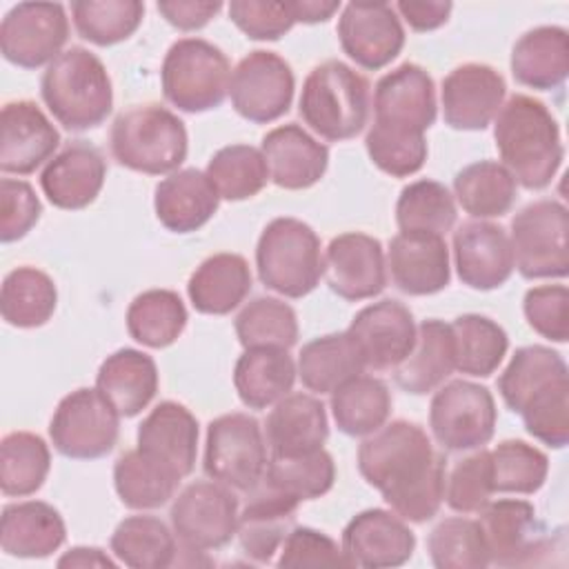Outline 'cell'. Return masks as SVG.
Segmentation results:
<instances>
[{"label": "cell", "instance_id": "cell-57", "mask_svg": "<svg viewBox=\"0 0 569 569\" xmlns=\"http://www.w3.org/2000/svg\"><path fill=\"white\" fill-rule=\"evenodd\" d=\"M527 325L551 342L569 340V289L565 284H538L522 300Z\"/></svg>", "mask_w": 569, "mask_h": 569}, {"label": "cell", "instance_id": "cell-21", "mask_svg": "<svg viewBox=\"0 0 569 569\" xmlns=\"http://www.w3.org/2000/svg\"><path fill=\"white\" fill-rule=\"evenodd\" d=\"M453 267L462 284L476 291L502 287L513 273L509 233L489 220L462 222L451 238Z\"/></svg>", "mask_w": 569, "mask_h": 569}, {"label": "cell", "instance_id": "cell-5", "mask_svg": "<svg viewBox=\"0 0 569 569\" xmlns=\"http://www.w3.org/2000/svg\"><path fill=\"white\" fill-rule=\"evenodd\" d=\"M109 147L118 164L131 171L169 176L187 160L189 136L184 122L173 111L158 102H144L116 116Z\"/></svg>", "mask_w": 569, "mask_h": 569}, {"label": "cell", "instance_id": "cell-25", "mask_svg": "<svg viewBox=\"0 0 569 569\" xmlns=\"http://www.w3.org/2000/svg\"><path fill=\"white\" fill-rule=\"evenodd\" d=\"M391 282L407 296H433L451 280L445 236L427 231H398L387 249Z\"/></svg>", "mask_w": 569, "mask_h": 569}, {"label": "cell", "instance_id": "cell-11", "mask_svg": "<svg viewBox=\"0 0 569 569\" xmlns=\"http://www.w3.org/2000/svg\"><path fill=\"white\" fill-rule=\"evenodd\" d=\"M498 409L491 391L471 380L440 385L429 405V429L445 451H473L496 431Z\"/></svg>", "mask_w": 569, "mask_h": 569}, {"label": "cell", "instance_id": "cell-14", "mask_svg": "<svg viewBox=\"0 0 569 569\" xmlns=\"http://www.w3.org/2000/svg\"><path fill=\"white\" fill-rule=\"evenodd\" d=\"M69 40V18L60 2H18L0 22V51L20 69L49 67Z\"/></svg>", "mask_w": 569, "mask_h": 569}, {"label": "cell", "instance_id": "cell-60", "mask_svg": "<svg viewBox=\"0 0 569 569\" xmlns=\"http://www.w3.org/2000/svg\"><path fill=\"white\" fill-rule=\"evenodd\" d=\"M42 204L31 182L20 178L0 180V240L16 242L24 238L40 220Z\"/></svg>", "mask_w": 569, "mask_h": 569}, {"label": "cell", "instance_id": "cell-35", "mask_svg": "<svg viewBox=\"0 0 569 569\" xmlns=\"http://www.w3.org/2000/svg\"><path fill=\"white\" fill-rule=\"evenodd\" d=\"M456 369V345L449 322L429 318L418 325L409 356L393 369L396 385L413 396L436 391Z\"/></svg>", "mask_w": 569, "mask_h": 569}, {"label": "cell", "instance_id": "cell-1", "mask_svg": "<svg viewBox=\"0 0 569 569\" xmlns=\"http://www.w3.org/2000/svg\"><path fill=\"white\" fill-rule=\"evenodd\" d=\"M358 471L407 522L431 520L445 500V458L409 420L385 422L358 447Z\"/></svg>", "mask_w": 569, "mask_h": 569}, {"label": "cell", "instance_id": "cell-29", "mask_svg": "<svg viewBox=\"0 0 569 569\" xmlns=\"http://www.w3.org/2000/svg\"><path fill=\"white\" fill-rule=\"evenodd\" d=\"M138 449L156 456L182 478L189 476L198 458V420L176 400L158 402L138 425Z\"/></svg>", "mask_w": 569, "mask_h": 569}, {"label": "cell", "instance_id": "cell-63", "mask_svg": "<svg viewBox=\"0 0 569 569\" xmlns=\"http://www.w3.org/2000/svg\"><path fill=\"white\" fill-rule=\"evenodd\" d=\"M289 9L296 22L318 24L333 18L342 9V4L338 0H289Z\"/></svg>", "mask_w": 569, "mask_h": 569}, {"label": "cell", "instance_id": "cell-49", "mask_svg": "<svg viewBox=\"0 0 569 569\" xmlns=\"http://www.w3.org/2000/svg\"><path fill=\"white\" fill-rule=\"evenodd\" d=\"M458 218L453 193L438 180L420 178L402 187L396 202V224L400 231H427L445 236Z\"/></svg>", "mask_w": 569, "mask_h": 569}, {"label": "cell", "instance_id": "cell-27", "mask_svg": "<svg viewBox=\"0 0 569 569\" xmlns=\"http://www.w3.org/2000/svg\"><path fill=\"white\" fill-rule=\"evenodd\" d=\"M260 151L269 169V180L287 191L313 187L329 167L327 144L316 140L296 122L267 131L262 136Z\"/></svg>", "mask_w": 569, "mask_h": 569}, {"label": "cell", "instance_id": "cell-36", "mask_svg": "<svg viewBox=\"0 0 569 569\" xmlns=\"http://www.w3.org/2000/svg\"><path fill=\"white\" fill-rule=\"evenodd\" d=\"M298 367L289 349H244L233 367V387L249 409H267L291 393Z\"/></svg>", "mask_w": 569, "mask_h": 569}, {"label": "cell", "instance_id": "cell-45", "mask_svg": "<svg viewBox=\"0 0 569 569\" xmlns=\"http://www.w3.org/2000/svg\"><path fill=\"white\" fill-rule=\"evenodd\" d=\"M456 345V369L465 376H491L509 349L507 331L489 316L462 313L449 322Z\"/></svg>", "mask_w": 569, "mask_h": 569}, {"label": "cell", "instance_id": "cell-56", "mask_svg": "<svg viewBox=\"0 0 569 569\" xmlns=\"http://www.w3.org/2000/svg\"><path fill=\"white\" fill-rule=\"evenodd\" d=\"M489 449L480 447L473 453L460 458L445 476V500L447 505L467 516L478 513L493 496Z\"/></svg>", "mask_w": 569, "mask_h": 569}, {"label": "cell", "instance_id": "cell-43", "mask_svg": "<svg viewBox=\"0 0 569 569\" xmlns=\"http://www.w3.org/2000/svg\"><path fill=\"white\" fill-rule=\"evenodd\" d=\"M569 378V369L565 358L545 345H527L516 349L509 365L498 378V391L502 402L520 413L531 396L540 389Z\"/></svg>", "mask_w": 569, "mask_h": 569}, {"label": "cell", "instance_id": "cell-19", "mask_svg": "<svg viewBox=\"0 0 569 569\" xmlns=\"http://www.w3.org/2000/svg\"><path fill=\"white\" fill-rule=\"evenodd\" d=\"M478 525L487 545L489 562L500 567L533 565V556L551 545L540 536L536 509L522 498L489 500L478 511Z\"/></svg>", "mask_w": 569, "mask_h": 569}, {"label": "cell", "instance_id": "cell-51", "mask_svg": "<svg viewBox=\"0 0 569 569\" xmlns=\"http://www.w3.org/2000/svg\"><path fill=\"white\" fill-rule=\"evenodd\" d=\"M262 480L300 502L316 500L331 491L336 482V465L325 449L298 456H269Z\"/></svg>", "mask_w": 569, "mask_h": 569}, {"label": "cell", "instance_id": "cell-52", "mask_svg": "<svg viewBox=\"0 0 569 569\" xmlns=\"http://www.w3.org/2000/svg\"><path fill=\"white\" fill-rule=\"evenodd\" d=\"M493 491L498 493H536L549 473V458L525 440H502L489 451Z\"/></svg>", "mask_w": 569, "mask_h": 569}, {"label": "cell", "instance_id": "cell-37", "mask_svg": "<svg viewBox=\"0 0 569 569\" xmlns=\"http://www.w3.org/2000/svg\"><path fill=\"white\" fill-rule=\"evenodd\" d=\"M182 476L156 456L131 449L113 465V487L120 502L129 509H158L167 505L180 485Z\"/></svg>", "mask_w": 569, "mask_h": 569}, {"label": "cell", "instance_id": "cell-4", "mask_svg": "<svg viewBox=\"0 0 569 569\" xmlns=\"http://www.w3.org/2000/svg\"><path fill=\"white\" fill-rule=\"evenodd\" d=\"M369 80L342 60H325L316 64L298 98L302 122L325 140L342 142L356 138L371 107Z\"/></svg>", "mask_w": 569, "mask_h": 569}, {"label": "cell", "instance_id": "cell-31", "mask_svg": "<svg viewBox=\"0 0 569 569\" xmlns=\"http://www.w3.org/2000/svg\"><path fill=\"white\" fill-rule=\"evenodd\" d=\"M67 527L60 511L44 500L2 507L0 549L13 558H47L62 547Z\"/></svg>", "mask_w": 569, "mask_h": 569}, {"label": "cell", "instance_id": "cell-22", "mask_svg": "<svg viewBox=\"0 0 569 569\" xmlns=\"http://www.w3.org/2000/svg\"><path fill=\"white\" fill-rule=\"evenodd\" d=\"M60 147V131L33 100H11L0 111V169L29 176Z\"/></svg>", "mask_w": 569, "mask_h": 569}, {"label": "cell", "instance_id": "cell-30", "mask_svg": "<svg viewBox=\"0 0 569 569\" xmlns=\"http://www.w3.org/2000/svg\"><path fill=\"white\" fill-rule=\"evenodd\" d=\"M264 438L271 456H298L322 449L329 438L325 405L311 393H287L269 411Z\"/></svg>", "mask_w": 569, "mask_h": 569}, {"label": "cell", "instance_id": "cell-2", "mask_svg": "<svg viewBox=\"0 0 569 569\" xmlns=\"http://www.w3.org/2000/svg\"><path fill=\"white\" fill-rule=\"evenodd\" d=\"M493 140L513 180L531 191L549 187L565 160L558 120L542 100L527 93L502 102L493 118Z\"/></svg>", "mask_w": 569, "mask_h": 569}, {"label": "cell", "instance_id": "cell-26", "mask_svg": "<svg viewBox=\"0 0 569 569\" xmlns=\"http://www.w3.org/2000/svg\"><path fill=\"white\" fill-rule=\"evenodd\" d=\"M107 162L98 147L76 140L64 144L42 169L40 187L47 200L64 211L89 207L102 191Z\"/></svg>", "mask_w": 569, "mask_h": 569}, {"label": "cell", "instance_id": "cell-32", "mask_svg": "<svg viewBox=\"0 0 569 569\" xmlns=\"http://www.w3.org/2000/svg\"><path fill=\"white\" fill-rule=\"evenodd\" d=\"M511 76L518 84L551 91L569 76V33L558 24H540L525 31L511 49Z\"/></svg>", "mask_w": 569, "mask_h": 569}, {"label": "cell", "instance_id": "cell-46", "mask_svg": "<svg viewBox=\"0 0 569 569\" xmlns=\"http://www.w3.org/2000/svg\"><path fill=\"white\" fill-rule=\"evenodd\" d=\"M51 469L49 445L31 431H11L0 442V489L9 498L36 493Z\"/></svg>", "mask_w": 569, "mask_h": 569}, {"label": "cell", "instance_id": "cell-53", "mask_svg": "<svg viewBox=\"0 0 569 569\" xmlns=\"http://www.w3.org/2000/svg\"><path fill=\"white\" fill-rule=\"evenodd\" d=\"M427 551L436 569H485L491 565L478 520L465 516L440 520L427 538Z\"/></svg>", "mask_w": 569, "mask_h": 569}, {"label": "cell", "instance_id": "cell-44", "mask_svg": "<svg viewBox=\"0 0 569 569\" xmlns=\"http://www.w3.org/2000/svg\"><path fill=\"white\" fill-rule=\"evenodd\" d=\"M129 336L149 349L173 345L187 327V307L171 289H147L138 293L127 309Z\"/></svg>", "mask_w": 569, "mask_h": 569}, {"label": "cell", "instance_id": "cell-54", "mask_svg": "<svg viewBox=\"0 0 569 569\" xmlns=\"http://www.w3.org/2000/svg\"><path fill=\"white\" fill-rule=\"evenodd\" d=\"M369 160L391 178H407L422 169L427 160L425 133L371 122L365 136Z\"/></svg>", "mask_w": 569, "mask_h": 569}, {"label": "cell", "instance_id": "cell-58", "mask_svg": "<svg viewBox=\"0 0 569 569\" xmlns=\"http://www.w3.org/2000/svg\"><path fill=\"white\" fill-rule=\"evenodd\" d=\"M227 11L229 20L249 40H280L296 24V18L289 9V0H231L227 4Z\"/></svg>", "mask_w": 569, "mask_h": 569}, {"label": "cell", "instance_id": "cell-12", "mask_svg": "<svg viewBox=\"0 0 569 569\" xmlns=\"http://www.w3.org/2000/svg\"><path fill=\"white\" fill-rule=\"evenodd\" d=\"M238 498L233 489L216 480L187 485L169 511L171 529L184 551H213L231 542L238 529Z\"/></svg>", "mask_w": 569, "mask_h": 569}, {"label": "cell", "instance_id": "cell-3", "mask_svg": "<svg viewBox=\"0 0 569 569\" xmlns=\"http://www.w3.org/2000/svg\"><path fill=\"white\" fill-rule=\"evenodd\" d=\"M40 96L67 131L100 127L113 109V87L102 60L84 49H64L42 73Z\"/></svg>", "mask_w": 569, "mask_h": 569}, {"label": "cell", "instance_id": "cell-39", "mask_svg": "<svg viewBox=\"0 0 569 569\" xmlns=\"http://www.w3.org/2000/svg\"><path fill=\"white\" fill-rule=\"evenodd\" d=\"M298 378L313 393H331L365 371L362 356L347 331L309 340L298 353Z\"/></svg>", "mask_w": 569, "mask_h": 569}, {"label": "cell", "instance_id": "cell-38", "mask_svg": "<svg viewBox=\"0 0 569 569\" xmlns=\"http://www.w3.org/2000/svg\"><path fill=\"white\" fill-rule=\"evenodd\" d=\"M116 560L131 569H164L176 565L178 538L158 516L136 513L118 522L109 540Z\"/></svg>", "mask_w": 569, "mask_h": 569}, {"label": "cell", "instance_id": "cell-40", "mask_svg": "<svg viewBox=\"0 0 569 569\" xmlns=\"http://www.w3.org/2000/svg\"><path fill=\"white\" fill-rule=\"evenodd\" d=\"M518 182L498 160H478L453 178V200L476 220L500 218L511 211Z\"/></svg>", "mask_w": 569, "mask_h": 569}, {"label": "cell", "instance_id": "cell-6", "mask_svg": "<svg viewBox=\"0 0 569 569\" xmlns=\"http://www.w3.org/2000/svg\"><path fill=\"white\" fill-rule=\"evenodd\" d=\"M260 282L284 296L305 298L325 276V258L318 233L298 218H273L256 244Z\"/></svg>", "mask_w": 569, "mask_h": 569}, {"label": "cell", "instance_id": "cell-55", "mask_svg": "<svg viewBox=\"0 0 569 569\" xmlns=\"http://www.w3.org/2000/svg\"><path fill=\"white\" fill-rule=\"evenodd\" d=\"M518 416L529 436L551 449H562L569 442V378L540 389Z\"/></svg>", "mask_w": 569, "mask_h": 569}, {"label": "cell", "instance_id": "cell-62", "mask_svg": "<svg viewBox=\"0 0 569 569\" xmlns=\"http://www.w3.org/2000/svg\"><path fill=\"white\" fill-rule=\"evenodd\" d=\"M396 13L418 33L440 29L453 9L449 0H398Z\"/></svg>", "mask_w": 569, "mask_h": 569}, {"label": "cell", "instance_id": "cell-59", "mask_svg": "<svg viewBox=\"0 0 569 569\" xmlns=\"http://www.w3.org/2000/svg\"><path fill=\"white\" fill-rule=\"evenodd\" d=\"M278 553V567H351L342 547L311 527H293Z\"/></svg>", "mask_w": 569, "mask_h": 569}, {"label": "cell", "instance_id": "cell-47", "mask_svg": "<svg viewBox=\"0 0 569 569\" xmlns=\"http://www.w3.org/2000/svg\"><path fill=\"white\" fill-rule=\"evenodd\" d=\"M218 196L229 202H240L258 196L269 182L264 156L251 144H227L218 149L204 169Z\"/></svg>", "mask_w": 569, "mask_h": 569}, {"label": "cell", "instance_id": "cell-7", "mask_svg": "<svg viewBox=\"0 0 569 569\" xmlns=\"http://www.w3.org/2000/svg\"><path fill=\"white\" fill-rule=\"evenodd\" d=\"M231 67L220 47L204 38L176 40L162 60L164 100L184 113L218 109L229 96Z\"/></svg>", "mask_w": 569, "mask_h": 569}, {"label": "cell", "instance_id": "cell-34", "mask_svg": "<svg viewBox=\"0 0 569 569\" xmlns=\"http://www.w3.org/2000/svg\"><path fill=\"white\" fill-rule=\"evenodd\" d=\"M251 284L249 262L240 253L220 251L196 267L187 282V296L198 313L227 316L244 302Z\"/></svg>", "mask_w": 569, "mask_h": 569}, {"label": "cell", "instance_id": "cell-33", "mask_svg": "<svg viewBox=\"0 0 569 569\" xmlns=\"http://www.w3.org/2000/svg\"><path fill=\"white\" fill-rule=\"evenodd\" d=\"M156 360L131 347H122L107 356L96 373V389L111 402L120 418H133L158 393Z\"/></svg>", "mask_w": 569, "mask_h": 569}, {"label": "cell", "instance_id": "cell-50", "mask_svg": "<svg viewBox=\"0 0 569 569\" xmlns=\"http://www.w3.org/2000/svg\"><path fill=\"white\" fill-rule=\"evenodd\" d=\"M140 0H73L71 20L78 36L96 47H111L131 38L142 24Z\"/></svg>", "mask_w": 569, "mask_h": 569}, {"label": "cell", "instance_id": "cell-15", "mask_svg": "<svg viewBox=\"0 0 569 569\" xmlns=\"http://www.w3.org/2000/svg\"><path fill=\"white\" fill-rule=\"evenodd\" d=\"M336 33L349 60L367 71L387 67L405 47L400 16L389 2L345 4L340 9Z\"/></svg>", "mask_w": 569, "mask_h": 569}, {"label": "cell", "instance_id": "cell-20", "mask_svg": "<svg viewBox=\"0 0 569 569\" xmlns=\"http://www.w3.org/2000/svg\"><path fill=\"white\" fill-rule=\"evenodd\" d=\"M436 84L420 64L405 62L376 82L373 122L425 133L436 122Z\"/></svg>", "mask_w": 569, "mask_h": 569}, {"label": "cell", "instance_id": "cell-18", "mask_svg": "<svg viewBox=\"0 0 569 569\" xmlns=\"http://www.w3.org/2000/svg\"><path fill=\"white\" fill-rule=\"evenodd\" d=\"M322 258L327 284L342 300H369L387 287L385 249L369 233L345 231L331 238Z\"/></svg>", "mask_w": 569, "mask_h": 569}, {"label": "cell", "instance_id": "cell-23", "mask_svg": "<svg viewBox=\"0 0 569 569\" xmlns=\"http://www.w3.org/2000/svg\"><path fill=\"white\" fill-rule=\"evenodd\" d=\"M340 547L351 567L389 569L411 560L416 536L398 513L365 509L345 525Z\"/></svg>", "mask_w": 569, "mask_h": 569}, {"label": "cell", "instance_id": "cell-61", "mask_svg": "<svg viewBox=\"0 0 569 569\" xmlns=\"http://www.w3.org/2000/svg\"><path fill=\"white\" fill-rule=\"evenodd\" d=\"M158 13L180 31H196L220 13L222 2L209 0H162L156 4Z\"/></svg>", "mask_w": 569, "mask_h": 569}, {"label": "cell", "instance_id": "cell-28", "mask_svg": "<svg viewBox=\"0 0 569 569\" xmlns=\"http://www.w3.org/2000/svg\"><path fill=\"white\" fill-rule=\"evenodd\" d=\"M220 196L204 171L178 169L162 178L153 191L158 222L173 233H191L204 227L218 211Z\"/></svg>", "mask_w": 569, "mask_h": 569}, {"label": "cell", "instance_id": "cell-8", "mask_svg": "<svg viewBox=\"0 0 569 569\" xmlns=\"http://www.w3.org/2000/svg\"><path fill=\"white\" fill-rule=\"evenodd\" d=\"M509 242L513 269L527 280L567 278L569 273V211L545 198L529 202L511 218Z\"/></svg>", "mask_w": 569, "mask_h": 569}, {"label": "cell", "instance_id": "cell-16", "mask_svg": "<svg viewBox=\"0 0 569 569\" xmlns=\"http://www.w3.org/2000/svg\"><path fill=\"white\" fill-rule=\"evenodd\" d=\"M418 325L407 305L385 298L362 307L347 327L365 369L393 371L413 349Z\"/></svg>", "mask_w": 569, "mask_h": 569}, {"label": "cell", "instance_id": "cell-17", "mask_svg": "<svg viewBox=\"0 0 569 569\" xmlns=\"http://www.w3.org/2000/svg\"><path fill=\"white\" fill-rule=\"evenodd\" d=\"M507 84L500 71L485 62H465L451 69L440 87L445 124L458 131H482L500 111Z\"/></svg>", "mask_w": 569, "mask_h": 569}, {"label": "cell", "instance_id": "cell-10", "mask_svg": "<svg viewBox=\"0 0 569 569\" xmlns=\"http://www.w3.org/2000/svg\"><path fill=\"white\" fill-rule=\"evenodd\" d=\"M120 436V413L96 387L67 393L49 422V438L58 453L71 460L107 456Z\"/></svg>", "mask_w": 569, "mask_h": 569}, {"label": "cell", "instance_id": "cell-9", "mask_svg": "<svg viewBox=\"0 0 569 569\" xmlns=\"http://www.w3.org/2000/svg\"><path fill=\"white\" fill-rule=\"evenodd\" d=\"M267 462V438L253 416L233 411L209 422L202 467L211 480L247 493L264 478Z\"/></svg>", "mask_w": 569, "mask_h": 569}, {"label": "cell", "instance_id": "cell-42", "mask_svg": "<svg viewBox=\"0 0 569 569\" xmlns=\"http://www.w3.org/2000/svg\"><path fill=\"white\" fill-rule=\"evenodd\" d=\"M58 305V289L49 273L22 264L11 269L0 289L2 320L18 329H36L49 322Z\"/></svg>", "mask_w": 569, "mask_h": 569}, {"label": "cell", "instance_id": "cell-48", "mask_svg": "<svg viewBox=\"0 0 569 569\" xmlns=\"http://www.w3.org/2000/svg\"><path fill=\"white\" fill-rule=\"evenodd\" d=\"M233 327L244 349H291L298 342V316L293 307L273 296L249 300L236 316Z\"/></svg>", "mask_w": 569, "mask_h": 569}, {"label": "cell", "instance_id": "cell-24", "mask_svg": "<svg viewBox=\"0 0 569 569\" xmlns=\"http://www.w3.org/2000/svg\"><path fill=\"white\" fill-rule=\"evenodd\" d=\"M300 500L260 480L247 491V502L238 511V542L247 558L267 565L280 551L284 538L296 527Z\"/></svg>", "mask_w": 569, "mask_h": 569}, {"label": "cell", "instance_id": "cell-13", "mask_svg": "<svg viewBox=\"0 0 569 569\" xmlns=\"http://www.w3.org/2000/svg\"><path fill=\"white\" fill-rule=\"evenodd\" d=\"M296 78L291 64L276 51H249L231 71L229 100L236 113L253 124L282 118L293 100Z\"/></svg>", "mask_w": 569, "mask_h": 569}, {"label": "cell", "instance_id": "cell-41", "mask_svg": "<svg viewBox=\"0 0 569 569\" xmlns=\"http://www.w3.org/2000/svg\"><path fill=\"white\" fill-rule=\"evenodd\" d=\"M391 391L385 380L360 373L331 391V416L336 427L351 438H365L380 429L391 413Z\"/></svg>", "mask_w": 569, "mask_h": 569}, {"label": "cell", "instance_id": "cell-64", "mask_svg": "<svg viewBox=\"0 0 569 569\" xmlns=\"http://www.w3.org/2000/svg\"><path fill=\"white\" fill-rule=\"evenodd\" d=\"M118 560L109 558L107 551L98 547H71L58 558V567H109L113 569Z\"/></svg>", "mask_w": 569, "mask_h": 569}]
</instances>
